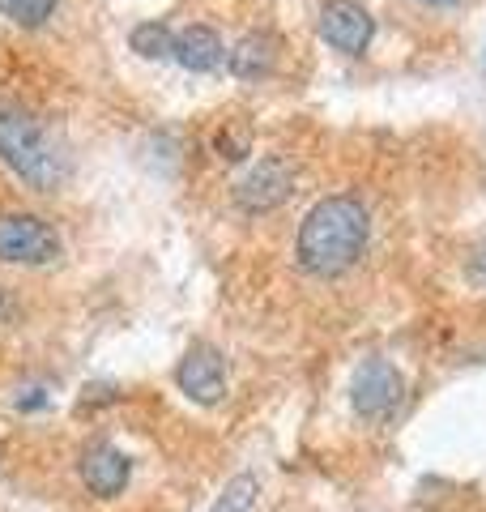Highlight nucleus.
I'll return each mask as SVG.
<instances>
[{"label": "nucleus", "instance_id": "nucleus-1", "mask_svg": "<svg viewBox=\"0 0 486 512\" xmlns=\"http://www.w3.org/2000/svg\"><path fill=\"white\" fill-rule=\"evenodd\" d=\"M371 222L363 201L354 197H324L299 227L295 256L312 278H342L346 269L359 265L367 248Z\"/></svg>", "mask_w": 486, "mask_h": 512}, {"label": "nucleus", "instance_id": "nucleus-2", "mask_svg": "<svg viewBox=\"0 0 486 512\" xmlns=\"http://www.w3.org/2000/svg\"><path fill=\"white\" fill-rule=\"evenodd\" d=\"M0 163L39 192H52L69 175V158L52 141V133L26 107L13 103H0Z\"/></svg>", "mask_w": 486, "mask_h": 512}, {"label": "nucleus", "instance_id": "nucleus-3", "mask_svg": "<svg viewBox=\"0 0 486 512\" xmlns=\"http://www.w3.org/2000/svg\"><path fill=\"white\" fill-rule=\"evenodd\" d=\"M60 256V235L35 214H0V261L47 265Z\"/></svg>", "mask_w": 486, "mask_h": 512}, {"label": "nucleus", "instance_id": "nucleus-4", "mask_svg": "<svg viewBox=\"0 0 486 512\" xmlns=\"http://www.w3.org/2000/svg\"><path fill=\"white\" fill-rule=\"evenodd\" d=\"M401 397H405V376L388 359H367L354 372V410L367 423H388L401 410Z\"/></svg>", "mask_w": 486, "mask_h": 512}, {"label": "nucleus", "instance_id": "nucleus-5", "mask_svg": "<svg viewBox=\"0 0 486 512\" xmlns=\"http://www.w3.org/2000/svg\"><path fill=\"white\" fill-rule=\"evenodd\" d=\"M371 30H376V22H371L363 0H324L320 39L329 47H337V52H346V56H363L371 43Z\"/></svg>", "mask_w": 486, "mask_h": 512}, {"label": "nucleus", "instance_id": "nucleus-6", "mask_svg": "<svg viewBox=\"0 0 486 512\" xmlns=\"http://www.w3.org/2000/svg\"><path fill=\"white\" fill-rule=\"evenodd\" d=\"M290 192H295V167H290L286 158L269 154V158H261V167H252L248 180L235 188V201H239V210H248V214H269V210H278Z\"/></svg>", "mask_w": 486, "mask_h": 512}, {"label": "nucleus", "instance_id": "nucleus-7", "mask_svg": "<svg viewBox=\"0 0 486 512\" xmlns=\"http://www.w3.org/2000/svg\"><path fill=\"white\" fill-rule=\"evenodd\" d=\"M175 384L192 397V402H201V406H214L222 402V393H226V363L214 346H192L184 363H180V372H175Z\"/></svg>", "mask_w": 486, "mask_h": 512}, {"label": "nucleus", "instance_id": "nucleus-8", "mask_svg": "<svg viewBox=\"0 0 486 512\" xmlns=\"http://www.w3.org/2000/svg\"><path fill=\"white\" fill-rule=\"evenodd\" d=\"M81 483L90 487V495L111 500V495H120L128 483V457L111 444H90L86 453H81Z\"/></svg>", "mask_w": 486, "mask_h": 512}, {"label": "nucleus", "instance_id": "nucleus-9", "mask_svg": "<svg viewBox=\"0 0 486 512\" xmlns=\"http://www.w3.org/2000/svg\"><path fill=\"white\" fill-rule=\"evenodd\" d=\"M226 64H231V73L239 82H261V77L273 73V64H278V39H273L269 30H252V35H243L231 47Z\"/></svg>", "mask_w": 486, "mask_h": 512}, {"label": "nucleus", "instance_id": "nucleus-10", "mask_svg": "<svg viewBox=\"0 0 486 512\" xmlns=\"http://www.w3.org/2000/svg\"><path fill=\"white\" fill-rule=\"evenodd\" d=\"M226 56V47L218 39V30H209V26H188L175 35V60L184 64L188 73H209V69H218Z\"/></svg>", "mask_w": 486, "mask_h": 512}, {"label": "nucleus", "instance_id": "nucleus-11", "mask_svg": "<svg viewBox=\"0 0 486 512\" xmlns=\"http://www.w3.org/2000/svg\"><path fill=\"white\" fill-rule=\"evenodd\" d=\"M133 52L145 56V60H167L175 56V35L167 22H141L133 30Z\"/></svg>", "mask_w": 486, "mask_h": 512}, {"label": "nucleus", "instance_id": "nucleus-12", "mask_svg": "<svg viewBox=\"0 0 486 512\" xmlns=\"http://www.w3.org/2000/svg\"><path fill=\"white\" fill-rule=\"evenodd\" d=\"M256 491H261V483H256L252 474H239V478H231V483L222 487L218 504L209 508V512H248L252 500H256Z\"/></svg>", "mask_w": 486, "mask_h": 512}, {"label": "nucleus", "instance_id": "nucleus-13", "mask_svg": "<svg viewBox=\"0 0 486 512\" xmlns=\"http://www.w3.org/2000/svg\"><path fill=\"white\" fill-rule=\"evenodd\" d=\"M218 154L226 158V163H243V158L252 154V128L243 124V120H226V128L218 133Z\"/></svg>", "mask_w": 486, "mask_h": 512}, {"label": "nucleus", "instance_id": "nucleus-14", "mask_svg": "<svg viewBox=\"0 0 486 512\" xmlns=\"http://www.w3.org/2000/svg\"><path fill=\"white\" fill-rule=\"evenodd\" d=\"M0 13L18 26H43L56 13V0H0Z\"/></svg>", "mask_w": 486, "mask_h": 512}, {"label": "nucleus", "instance_id": "nucleus-15", "mask_svg": "<svg viewBox=\"0 0 486 512\" xmlns=\"http://www.w3.org/2000/svg\"><path fill=\"white\" fill-rule=\"evenodd\" d=\"M469 278H474L478 286H486V244L474 248V256H469Z\"/></svg>", "mask_w": 486, "mask_h": 512}, {"label": "nucleus", "instance_id": "nucleus-16", "mask_svg": "<svg viewBox=\"0 0 486 512\" xmlns=\"http://www.w3.org/2000/svg\"><path fill=\"white\" fill-rule=\"evenodd\" d=\"M47 406V389H26V397H18V410H43Z\"/></svg>", "mask_w": 486, "mask_h": 512}, {"label": "nucleus", "instance_id": "nucleus-17", "mask_svg": "<svg viewBox=\"0 0 486 512\" xmlns=\"http://www.w3.org/2000/svg\"><path fill=\"white\" fill-rule=\"evenodd\" d=\"M427 5H457V0H427Z\"/></svg>", "mask_w": 486, "mask_h": 512}]
</instances>
